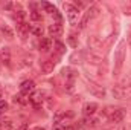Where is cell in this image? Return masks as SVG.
I'll use <instances>...</instances> for the list:
<instances>
[{
  "mask_svg": "<svg viewBox=\"0 0 131 130\" xmlns=\"http://www.w3.org/2000/svg\"><path fill=\"white\" fill-rule=\"evenodd\" d=\"M29 18L35 22V23H41V20H43V15H41V12L40 11H37V9H32L31 12H29Z\"/></svg>",
  "mask_w": 131,
  "mask_h": 130,
  "instance_id": "obj_21",
  "label": "cell"
},
{
  "mask_svg": "<svg viewBox=\"0 0 131 130\" xmlns=\"http://www.w3.org/2000/svg\"><path fill=\"white\" fill-rule=\"evenodd\" d=\"M96 112H98V104L96 103H87L82 109L84 116H95Z\"/></svg>",
  "mask_w": 131,
  "mask_h": 130,
  "instance_id": "obj_12",
  "label": "cell"
},
{
  "mask_svg": "<svg viewBox=\"0 0 131 130\" xmlns=\"http://www.w3.org/2000/svg\"><path fill=\"white\" fill-rule=\"evenodd\" d=\"M125 61V41H121L116 52H114V69H113V75L117 77L122 70V66Z\"/></svg>",
  "mask_w": 131,
  "mask_h": 130,
  "instance_id": "obj_1",
  "label": "cell"
},
{
  "mask_svg": "<svg viewBox=\"0 0 131 130\" xmlns=\"http://www.w3.org/2000/svg\"><path fill=\"white\" fill-rule=\"evenodd\" d=\"M113 95L114 98H119V99H122V98H125V86H122V84H117V86H114L113 87Z\"/></svg>",
  "mask_w": 131,
  "mask_h": 130,
  "instance_id": "obj_17",
  "label": "cell"
},
{
  "mask_svg": "<svg viewBox=\"0 0 131 130\" xmlns=\"http://www.w3.org/2000/svg\"><path fill=\"white\" fill-rule=\"evenodd\" d=\"M0 61L6 66L11 64V51H9V48H2L0 49Z\"/></svg>",
  "mask_w": 131,
  "mask_h": 130,
  "instance_id": "obj_14",
  "label": "cell"
},
{
  "mask_svg": "<svg viewBox=\"0 0 131 130\" xmlns=\"http://www.w3.org/2000/svg\"><path fill=\"white\" fill-rule=\"evenodd\" d=\"M14 103L20 104V106H28V104H31V99H29V97H26L23 94H18V95L14 97Z\"/></svg>",
  "mask_w": 131,
  "mask_h": 130,
  "instance_id": "obj_18",
  "label": "cell"
},
{
  "mask_svg": "<svg viewBox=\"0 0 131 130\" xmlns=\"http://www.w3.org/2000/svg\"><path fill=\"white\" fill-rule=\"evenodd\" d=\"M6 110H8V103L3 101V99H0V113H3Z\"/></svg>",
  "mask_w": 131,
  "mask_h": 130,
  "instance_id": "obj_27",
  "label": "cell"
},
{
  "mask_svg": "<svg viewBox=\"0 0 131 130\" xmlns=\"http://www.w3.org/2000/svg\"><path fill=\"white\" fill-rule=\"evenodd\" d=\"M31 34L35 37H43V26L41 25H31Z\"/></svg>",
  "mask_w": 131,
  "mask_h": 130,
  "instance_id": "obj_23",
  "label": "cell"
},
{
  "mask_svg": "<svg viewBox=\"0 0 131 130\" xmlns=\"http://www.w3.org/2000/svg\"><path fill=\"white\" fill-rule=\"evenodd\" d=\"M63 8H64L66 14H67V20H69V23H70L72 26L79 25V20H81V12H79V9H78L73 3H64Z\"/></svg>",
  "mask_w": 131,
  "mask_h": 130,
  "instance_id": "obj_2",
  "label": "cell"
},
{
  "mask_svg": "<svg viewBox=\"0 0 131 130\" xmlns=\"http://www.w3.org/2000/svg\"><path fill=\"white\" fill-rule=\"evenodd\" d=\"M63 75H64V78H66V83H64L66 90L72 92L73 87H75V80L78 77V72L75 69H72V67H66V69H63Z\"/></svg>",
  "mask_w": 131,
  "mask_h": 130,
  "instance_id": "obj_3",
  "label": "cell"
},
{
  "mask_svg": "<svg viewBox=\"0 0 131 130\" xmlns=\"http://www.w3.org/2000/svg\"><path fill=\"white\" fill-rule=\"evenodd\" d=\"M52 130H69V126L64 124V123H55Z\"/></svg>",
  "mask_w": 131,
  "mask_h": 130,
  "instance_id": "obj_26",
  "label": "cell"
},
{
  "mask_svg": "<svg viewBox=\"0 0 131 130\" xmlns=\"http://www.w3.org/2000/svg\"><path fill=\"white\" fill-rule=\"evenodd\" d=\"M17 32H18V35L25 40V38L31 34V25H29L28 22H23V23L17 25Z\"/></svg>",
  "mask_w": 131,
  "mask_h": 130,
  "instance_id": "obj_11",
  "label": "cell"
},
{
  "mask_svg": "<svg viewBox=\"0 0 131 130\" xmlns=\"http://www.w3.org/2000/svg\"><path fill=\"white\" fill-rule=\"evenodd\" d=\"M89 90H92V94H95L96 97H104L105 95V89L102 86H98V84H90L89 86Z\"/></svg>",
  "mask_w": 131,
  "mask_h": 130,
  "instance_id": "obj_19",
  "label": "cell"
},
{
  "mask_svg": "<svg viewBox=\"0 0 131 130\" xmlns=\"http://www.w3.org/2000/svg\"><path fill=\"white\" fill-rule=\"evenodd\" d=\"M55 64H57V61H55L53 58H49V60L43 61V63H41V72H43V73H50V72H53Z\"/></svg>",
  "mask_w": 131,
  "mask_h": 130,
  "instance_id": "obj_13",
  "label": "cell"
},
{
  "mask_svg": "<svg viewBox=\"0 0 131 130\" xmlns=\"http://www.w3.org/2000/svg\"><path fill=\"white\" fill-rule=\"evenodd\" d=\"M34 130H46V129H43V127H35Z\"/></svg>",
  "mask_w": 131,
  "mask_h": 130,
  "instance_id": "obj_30",
  "label": "cell"
},
{
  "mask_svg": "<svg viewBox=\"0 0 131 130\" xmlns=\"http://www.w3.org/2000/svg\"><path fill=\"white\" fill-rule=\"evenodd\" d=\"M125 95H131V83L125 87Z\"/></svg>",
  "mask_w": 131,
  "mask_h": 130,
  "instance_id": "obj_29",
  "label": "cell"
},
{
  "mask_svg": "<svg viewBox=\"0 0 131 130\" xmlns=\"http://www.w3.org/2000/svg\"><path fill=\"white\" fill-rule=\"evenodd\" d=\"M0 32L6 40H12L14 38V31L8 26V25H0Z\"/></svg>",
  "mask_w": 131,
  "mask_h": 130,
  "instance_id": "obj_16",
  "label": "cell"
},
{
  "mask_svg": "<svg viewBox=\"0 0 131 130\" xmlns=\"http://www.w3.org/2000/svg\"><path fill=\"white\" fill-rule=\"evenodd\" d=\"M40 6L44 9V12H47V14H50V15H53V14L58 11V9H57L52 3H49V2H41V3H40Z\"/></svg>",
  "mask_w": 131,
  "mask_h": 130,
  "instance_id": "obj_20",
  "label": "cell"
},
{
  "mask_svg": "<svg viewBox=\"0 0 131 130\" xmlns=\"http://www.w3.org/2000/svg\"><path fill=\"white\" fill-rule=\"evenodd\" d=\"M46 94L44 92H41V90H35L32 95L29 97V99H31V104H32L35 109H40L41 106H43V103H44V99H46Z\"/></svg>",
  "mask_w": 131,
  "mask_h": 130,
  "instance_id": "obj_6",
  "label": "cell"
},
{
  "mask_svg": "<svg viewBox=\"0 0 131 130\" xmlns=\"http://www.w3.org/2000/svg\"><path fill=\"white\" fill-rule=\"evenodd\" d=\"M67 41H69V44H70L72 48H78V37H76L75 34H70L69 38H67Z\"/></svg>",
  "mask_w": 131,
  "mask_h": 130,
  "instance_id": "obj_25",
  "label": "cell"
},
{
  "mask_svg": "<svg viewBox=\"0 0 131 130\" xmlns=\"http://www.w3.org/2000/svg\"><path fill=\"white\" fill-rule=\"evenodd\" d=\"M34 92H35V83L32 80H25L20 84V94H23L26 97H31Z\"/></svg>",
  "mask_w": 131,
  "mask_h": 130,
  "instance_id": "obj_7",
  "label": "cell"
},
{
  "mask_svg": "<svg viewBox=\"0 0 131 130\" xmlns=\"http://www.w3.org/2000/svg\"><path fill=\"white\" fill-rule=\"evenodd\" d=\"M52 46H53V40L50 37H41V40L38 43V48L41 52H49L52 49Z\"/></svg>",
  "mask_w": 131,
  "mask_h": 130,
  "instance_id": "obj_10",
  "label": "cell"
},
{
  "mask_svg": "<svg viewBox=\"0 0 131 130\" xmlns=\"http://www.w3.org/2000/svg\"><path fill=\"white\" fill-rule=\"evenodd\" d=\"M64 31V28H63V25L61 23H57V22H53L52 25H49V28H47V32H49V37L52 38H57V37H60L61 34Z\"/></svg>",
  "mask_w": 131,
  "mask_h": 130,
  "instance_id": "obj_8",
  "label": "cell"
},
{
  "mask_svg": "<svg viewBox=\"0 0 131 130\" xmlns=\"http://www.w3.org/2000/svg\"><path fill=\"white\" fill-rule=\"evenodd\" d=\"M15 130H29V126L23 123V124H20V126H18V127H17Z\"/></svg>",
  "mask_w": 131,
  "mask_h": 130,
  "instance_id": "obj_28",
  "label": "cell"
},
{
  "mask_svg": "<svg viewBox=\"0 0 131 130\" xmlns=\"http://www.w3.org/2000/svg\"><path fill=\"white\" fill-rule=\"evenodd\" d=\"M99 124V119L95 116H84L81 121H79V127L81 129H90V127H95Z\"/></svg>",
  "mask_w": 131,
  "mask_h": 130,
  "instance_id": "obj_9",
  "label": "cell"
},
{
  "mask_svg": "<svg viewBox=\"0 0 131 130\" xmlns=\"http://www.w3.org/2000/svg\"><path fill=\"white\" fill-rule=\"evenodd\" d=\"M98 12H99V8L98 6H90L85 12H84V15H82V18L79 20V29H84L87 25H89V22L90 20H93L96 15H98Z\"/></svg>",
  "mask_w": 131,
  "mask_h": 130,
  "instance_id": "obj_4",
  "label": "cell"
},
{
  "mask_svg": "<svg viewBox=\"0 0 131 130\" xmlns=\"http://www.w3.org/2000/svg\"><path fill=\"white\" fill-rule=\"evenodd\" d=\"M108 110L110 112H107V115H108L110 123L119 124V123L124 121V118H125V109H108Z\"/></svg>",
  "mask_w": 131,
  "mask_h": 130,
  "instance_id": "obj_5",
  "label": "cell"
},
{
  "mask_svg": "<svg viewBox=\"0 0 131 130\" xmlns=\"http://www.w3.org/2000/svg\"><path fill=\"white\" fill-rule=\"evenodd\" d=\"M2 94H3V90H2V87H0V98H2Z\"/></svg>",
  "mask_w": 131,
  "mask_h": 130,
  "instance_id": "obj_31",
  "label": "cell"
},
{
  "mask_svg": "<svg viewBox=\"0 0 131 130\" xmlns=\"http://www.w3.org/2000/svg\"><path fill=\"white\" fill-rule=\"evenodd\" d=\"M0 130H12V119L9 118L0 119Z\"/></svg>",
  "mask_w": 131,
  "mask_h": 130,
  "instance_id": "obj_22",
  "label": "cell"
},
{
  "mask_svg": "<svg viewBox=\"0 0 131 130\" xmlns=\"http://www.w3.org/2000/svg\"><path fill=\"white\" fill-rule=\"evenodd\" d=\"M53 46H55V51L60 54V55H63L66 52V46H64V43H61V41H53Z\"/></svg>",
  "mask_w": 131,
  "mask_h": 130,
  "instance_id": "obj_24",
  "label": "cell"
},
{
  "mask_svg": "<svg viewBox=\"0 0 131 130\" xmlns=\"http://www.w3.org/2000/svg\"><path fill=\"white\" fill-rule=\"evenodd\" d=\"M12 18L17 22V25H20V23H23V22H26V12L20 8V9H17V11H14V14H12Z\"/></svg>",
  "mask_w": 131,
  "mask_h": 130,
  "instance_id": "obj_15",
  "label": "cell"
}]
</instances>
